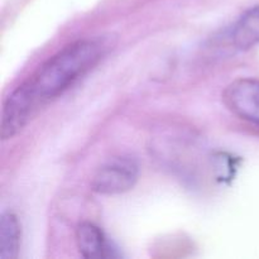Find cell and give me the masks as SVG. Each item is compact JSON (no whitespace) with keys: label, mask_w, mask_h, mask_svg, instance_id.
<instances>
[{"label":"cell","mask_w":259,"mask_h":259,"mask_svg":"<svg viewBox=\"0 0 259 259\" xmlns=\"http://www.w3.org/2000/svg\"><path fill=\"white\" fill-rule=\"evenodd\" d=\"M105 46L98 39H80L48 58L20 85L39 109L71 88L101 60Z\"/></svg>","instance_id":"cell-1"},{"label":"cell","mask_w":259,"mask_h":259,"mask_svg":"<svg viewBox=\"0 0 259 259\" xmlns=\"http://www.w3.org/2000/svg\"><path fill=\"white\" fill-rule=\"evenodd\" d=\"M139 167L131 157H114L94 175L91 187L100 195H120L136 186Z\"/></svg>","instance_id":"cell-2"},{"label":"cell","mask_w":259,"mask_h":259,"mask_svg":"<svg viewBox=\"0 0 259 259\" xmlns=\"http://www.w3.org/2000/svg\"><path fill=\"white\" fill-rule=\"evenodd\" d=\"M223 100L232 113L259 126V80L238 78L223 94Z\"/></svg>","instance_id":"cell-3"},{"label":"cell","mask_w":259,"mask_h":259,"mask_svg":"<svg viewBox=\"0 0 259 259\" xmlns=\"http://www.w3.org/2000/svg\"><path fill=\"white\" fill-rule=\"evenodd\" d=\"M75 242L80 254L85 258L116 257L115 249L108 242L103 230L93 223L83 222L77 225L75 230Z\"/></svg>","instance_id":"cell-4"},{"label":"cell","mask_w":259,"mask_h":259,"mask_svg":"<svg viewBox=\"0 0 259 259\" xmlns=\"http://www.w3.org/2000/svg\"><path fill=\"white\" fill-rule=\"evenodd\" d=\"M232 40L238 50H249L259 43V5L245 12L235 23Z\"/></svg>","instance_id":"cell-5"},{"label":"cell","mask_w":259,"mask_h":259,"mask_svg":"<svg viewBox=\"0 0 259 259\" xmlns=\"http://www.w3.org/2000/svg\"><path fill=\"white\" fill-rule=\"evenodd\" d=\"M20 224L13 212H4L0 219V258L14 259L19 254Z\"/></svg>","instance_id":"cell-6"}]
</instances>
